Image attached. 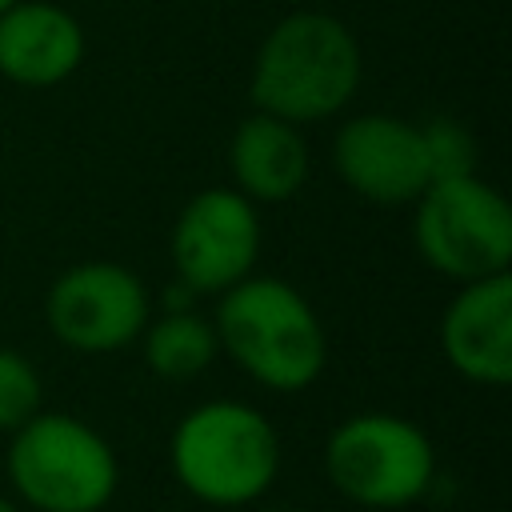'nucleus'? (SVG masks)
I'll use <instances>...</instances> for the list:
<instances>
[{"label":"nucleus","mask_w":512,"mask_h":512,"mask_svg":"<svg viewBox=\"0 0 512 512\" xmlns=\"http://www.w3.org/2000/svg\"><path fill=\"white\" fill-rule=\"evenodd\" d=\"M364 76V56L356 32L316 8L280 16L256 56L248 76V96L256 112L280 116L296 128L340 116Z\"/></svg>","instance_id":"nucleus-1"},{"label":"nucleus","mask_w":512,"mask_h":512,"mask_svg":"<svg viewBox=\"0 0 512 512\" xmlns=\"http://www.w3.org/2000/svg\"><path fill=\"white\" fill-rule=\"evenodd\" d=\"M220 352L268 392H304L328 364V336L312 300L280 276H244L212 312Z\"/></svg>","instance_id":"nucleus-2"},{"label":"nucleus","mask_w":512,"mask_h":512,"mask_svg":"<svg viewBox=\"0 0 512 512\" xmlns=\"http://www.w3.org/2000/svg\"><path fill=\"white\" fill-rule=\"evenodd\" d=\"M168 464L192 500L244 508L276 484L280 436L272 420L244 400H204L172 428Z\"/></svg>","instance_id":"nucleus-3"},{"label":"nucleus","mask_w":512,"mask_h":512,"mask_svg":"<svg viewBox=\"0 0 512 512\" xmlns=\"http://www.w3.org/2000/svg\"><path fill=\"white\" fill-rule=\"evenodd\" d=\"M8 436V484L24 508L100 512L116 496V452L88 420L36 412Z\"/></svg>","instance_id":"nucleus-4"},{"label":"nucleus","mask_w":512,"mask_h":512,"mask_svg":"<svg viewBox=\"0 0 512 512\" xmlns=\"http://www.w3.org/2000/svg\"><path fill=\"white\" fill-rule=\"evenodd\" d=\"M412 240L424 264L456 284L500 276L512 264V208L476 172L428 180L412 200Z\"/></svg>","instance_id":"nucleus-5"},{"label":"nucleus","mask_w":512,"mask_h":512,"mask_svg":"<svg viewBox=\"0 0 512 512\" xmlns=\"http://www.w3.org/2000/svg\"><path fill=\"white\" fill-rule=\"evenodd\" d=\"M324 472L344 500L392 512L428 496L436 480V448L408 416L356 412L328 432Z\"/></svg>","instance_id":"nucleus-6"},{"label":"nucleus","mask_w":512,"mask_h":512,"mask_svg":"<svg viewBox=\"0 0 512 512\" xmlns=\"http://www.w3.org/2000/svg\"><path fill=\"white\" fill-rule=\"evenodd\" d=\"M152 320L148 284L116 260H84L64 268L44 296V324L56 344L80 356H108L140 340Z\"/></svg>","instance_id":"nucleus-7"},{"label":"nucleus","mask_w":512,"mask_h":512,"mask_svg":"<svg viewBox=\"0 0 512 512\" xmlns=\"http://www.w3.org/2000/svg\"><path fill=\"white\" fill-rule=\"evenodd\" d=\"M260 208L236 188L196 192L172 224L176 284L192 296H220L256 272L260 256Z\"/></svg>","instance_id":"nucleus-8"},{"label":"nucleus","mask_w":512,"mask_h":512,"mask_svg":"<svg viewBox=\"0 0 512 512\" xmlns=\"http://www.w3.org/2000/svg\"><path fill=\"white\" fill-rule=\"evenodd\" d=\"M332 168L348 192L380 208L412 204L432 180L420 124L392 112L348 116L332 136Z\"/></svg>","instance_id":"nucleus-9"},{"label":"nucleus","mask_w":512,"mask_h":512,"mask_svg":"<svg viewBox=\"0 0 512 512\" xmlns=\"http://www.w3.org/2000/svg\"><path fill=\"white\" fill-rule=\"evenodd\" d=\"M440 352L472 384L512 380V272L468 280L440 316Z\"/></svg>","instance_id":"nucleus-10"},{"label":"nucleus","mask_w":512,"mask_h":512,"mask_svg":"<svg viewBox=\"0 0 512 512\" xmlns=\"http://www.w3.org/2000/svg\"><path fill=\"white\" fill-rule=\"evenodd\" d=\"M84 28L56 0H16L0 12V76L20 88H56L84 64Z\"/></svg>","instance_id":"nucleus-11"},{"label":"nucleus","mask_w":512,"mask_h":512,"mask_svg":"<svg viewBox=\"0 0 512 512\" xmlns=\"http://www.w3.org/2000/svg\"><path fill=\"white\" fill-rule=\"evenodd\" d=\"M228 172L232 188L256 208L284 204L308 180V140L296 124L252 108L228 140Z\"/></svg>","instance_id":"nucleus-12"},{"label":"nucleus","mask_w":512,"mask_h":512,"mask_svg":"<svg viewBox=\"0 0 512 512\" xmlns=\"http://www.w3.org/2000/svg\"><path fill=\"white\" fill-rule=\"evenodd\" d=\"M140 356L152 376L180 384V380L200 376L220 356V340H216V328L208 316H200L192 308H164L160 316H152L144 324Z\"/></svg>","instance_id":"nucleus-13"},{"label":"nucleus","mask_w":512,"mask_h":512,"mask_svg":"<svg viewBox=\"0 0 512 512\" xmlns=\"http://www.w3.org/2000/svg\"><path fill=\"white\" fill-rule=\"evenodd\" d=\"M44 388H40V372L36 364L0 344V432H16L24 420H32L40 412Z\"/></svg>","instance_id":"nucleus-14"},{"label":"nucleus","mask_w":512,"mask_h":512,"mask_svg":"<svg viewBox=\"0 0 512 512\" xmlns=\"http://www.w3.org/2000/svg\"><path fill=\"white\" fill-rule=\"evenodd\" d=\"M420 136H424V156H428L432 180L476 172V140L460 120L432 116L420 124Z\"/></svg>","instance_id":"nucleus-15"},{"label":"nucleus","mask_w":512,"mask_h":512,"mask_svg":"<svg viewBox=\"0 0 512 512\" xmlns=\"http://www.w3.org/2000/svg\"><path fill=\"white\" fill-rule=\"evenodd\" d=\"M0 512H24L16 500H8V496H0Z\"/></svg>","instance_id":"nucleus-16"},{"label":"nucleus","mask_w":512,"mask_h":512,"mask_svg":"<svg viewBox=\"0 0 512 512\" xmlns=\"http://www.w3.org/2000/svg\"><path fill=\"white\" fill-rule=\"evenodd\" d=\"M276 512H304V508H276Z\"/></svg>","instance_id":"nucleus-17"},{"label":"nucleus","mask_w":512,"mask_h":512,"mask_svg":"<svg viewBox=\"0 0 512 512\" xmlns=\"http://www.w3.org/2000/svg\"><path fill=\"white\" fill-rule=\"evenodd\" d=\"M8 4H16V0H0V12H4V8H8Z\"/></svg>","instance_id":"nucleus-18"}]
</instances>
